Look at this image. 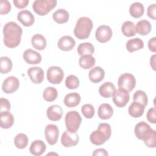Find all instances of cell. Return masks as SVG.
Segmentation results:
<instances>
[{
  "label": "cell",
  "mask_w": 156,
  "mask_h": 156,
  "mask_svg": "<svg viewBox=\"0 0 156 156\" xmlns=\"http://www.w3.org/2000/svg\"><path fill=\"white\" fill-rule=\"evenodd\" d=\"M93 26V22L90 18L82 16L77 21L74 29V34L78 39H86L90 36Z\"/></svg>",
  "instance_id": "cell-3"
},
{
  "label": "cell",
  "mask_w": 156,
  "mask_h": 156,
  "mask_svg": "<svg viewBox=\"0 0 156 156\" xmlns=\"http://www.w3.org/2000/svg\"><path fill=\"white\" fill-rule=\"evenodd\" d=\"M135 78L130 73H124L118 78V85L119 88L124 90L127 92L132 91L135 87Z\"/></svg>",
  "instance_id": "cell-6"
},
{
  "label": "cell",
  "mask_w": 156,
  "mask_h": 156,
  "mask_svg": "<svg viewBox=\"0 0 156 156\" xmlns=\"http://www.w3.org/2000/svg\"><path fill=\"white\" fill-rule=\"evenodd\" d=\"M96 60L91 55H81L79 58V65L83 69H87L91 68L95 65Z\"/></svg>",
  "instance_id": "cell-31"
},
{
  "label": "cell",
  "mask_w": 156,
  "mask_h": 156,
  "mask_svg": "<svg viewBox=\"0 0 156 156\" xmlns=\"http://www.w3.org/2000/svg\"><path fill=\"white\" fill-rule=\"evenodd\" d=\"M156 38L152 37L151 38L149 41H148V48L150 51H151L153 52H156Z\"/></svg>",
  "instance_id": "cell-46"
},
{
  "label": "cell",
  "mask_w": 156,
  "mask_h": 156,
  "mask_svg": "<svg viewBox=\"0 0 156 156\" xmlns=\"http://www.w3.org/2000/svg\"><path fill=\"white\" fill-rule=\"evenodd\" d=\"M0 63V71L2 74H6L10 72L12 68V62L7 57H1Z\"/></svg>",
  "instance_id": "cell-36"
},
{
  "label": "cell",
  "mask_w": 156,
  "mask_h": 156,
  "mask_svg": "<svg viewBox=\"0 0 156 156\" xmlns=\"http://www.w3.org/2000/svg\"><path fill=\"white\" fill-rule=\"evenodd\" d=\"M20 85V82L17 77L9 76L3 82L2 85V91L6 94H10L16 91Z\"/></svg>",
  "instance_id": "cell-12"
},
{
  "label": "cell",
  "mask_w": 156,
  "mask_h": 156,
  "mask_svg": "<svg viewBox=\"0 0 156 156\" xmlns=\"http://www.w3.org/2000/svg\"><path fill=\"white\" fill-rule=\"evenodd\" d=\"M98 129L102 131L105 135L107 136V138L109 139L111 136L112 130H111V127L109 124L108 123H100L98 127Z\"/></svg>",
  "instance_id": "cell-41"
},
{
  "label": "cell",
  "mask_w": 156,
  "mask_h": 156,
  "mask_svg": "<svg viewBox=\"0 0 156 156\" xmlns=\"http://www.w3.org/2000/svg\"><path fill=\"white\" fill-rule=\"evenodd\" d=\"M64 77V73L62 69L57 66H53L47 70V79L53 84L60 83Z\"/></svg>",
  "instance_id": "cell-7"
},
{
  "label": "cell",
  "mask_w": 156,
  "mask_h": 156,
  "mask_svg": "<svg viewBox=\"0 0 156 156\" xmlns=\"http://www.w3.org/2000/svg\"><path fill=\"white\" fill-rule=\"evenodd\" d=\"M136 32L141 35H147L151 30V24L150 22L146 20L139 21L135 27Z\"/></svg>",
  "instance_id": "cell-26"
},
{
  "label": "cell",
  "mask_w": 156,
  "mask_h": 156,
  "mask_svg": "<svg viewBox=\"0 0 156 156\" xmlns=\"http://www.w3.org/2000/svg\"><path fill=\"white\" fill-rule=\"evenodd\" d=\"M13 4L18 9H23L27 6L29 1L28 0H13Z\"/></svg>",
  "instance_id": "cell-45"
},
{
  "label": "cell",
  "mask_w": 156,
  "mask_h": 156,
  "mask_svg": "<svg viewBox=\"0 0 156 156\" xmlns=\"http://www.w3.org/2000/svg\"><path fill=\"white\" fill-rule=\"evenodd\" d=\"M112 30L110 26L101 25L96 30L95 36L96 40L100 43H106L112 37Z\"/></svg>",
  "instance_id": "cell-9"
},
{
  "label": "cell",
  "mask_w": 156,
  "mask_h": 156,
  "mask_svg": "<svg viewBox=\"0 0 156 156\" xmlns=\"http://www.w3.org/2000/svg\"><path fill=\"white\" fill-rule=\"evenodd\" d=\"M155 108L154 107H152L149 109L147 113V120L152 123L155 124L156 122V115H155Z\"/></svg>",
  "instance_id": "cell-43"
},
{
  "label": "cell",
  "mask_w": 156,
  "mask_h": 156,
  "mask_svg": "<svg viewBox=\"0 0 156 156\" xmlns=\"http://www.w3.org/2000/svg\"><path fill=\"white\" fill-rule=\"evenodd\" d=\"M122 34L126 37H133L136 34L135 24L130 21H125L121 27Z\"/></svg>",
  "instance_id": "cell-33"
},
{
  "label": "cell",
  "mask_w": 156,
  "mask_h": 156,
  "mask_svg": "<svg viewBox=\"0 0 156 156\" xmlns=\"http://www.w3.org/2000/svg\"><path fill=\"white\" fill-rule=\"evenodd\" d=\"M144 47V43L140 38H133L129 40L126 43V49L130 52L140 50Z\"/></svg>",
  "instance_id": "cell-27"
},
{
  "label": "cell",
  "mask_w": 156,
  "mask_h": 156,
  "mask_svg": "<svg viewBox=\"0 0 156 156\" xmlns=\"http://www.w3.org/2000/svg\"><path fill=\"white\" fill-rule=\"evenodd\" d=\"M81 98L77 93H70L64 98V104L68 107H74L78 105L80 102Z\"/></svg>",
  "instance_id": "cell-25"
},
{
  "label": "cell",
  "mask_w": 156,
  "mask_h": 156,
  "mask_svg": "<svg viewBox=\"0 0 156 156\" xmlns=\"http://www.w3.org/2000/svg\"><path fill=\"white\" fill-rule=\"evenodd\" d=\"M27 74L31 81L34 83H40L44 79V71L38 66L31 67L27 70Z\"/></svg>",
  "instance_id": "cell-13"
},
{
  "label": "cell",
  "mask_w": 156,
  "mask_h": 156,
  "mask_svg": "<svg viewBox=\"0 0 156 156\" xmlns=\"http://www.w3.org/2000/svg\"><path fill=\"white\" fill-rule=\"evenodd\" d=\"M14 143L17 148L20 149H24L28 144V137L24 133H18L15 137Z\"/></svg>",
  "instance_id": "cell-35"
},
{
  "label": "cell",
  "mask_w": 156,
  "mask_h": 156,
  "mask_svg": "<svg viewBox=\"0 0 156 156\" xmlns=\"http://www.w3.org/2000/svg\"><path fill=\"white\" fill-rule=\"evenodd\" d=\"M116 91V88L113 83L110 82H106L101 85L99 88V93L101 96L108 98L113 96Z\"/></svg>",
  "instance_id": "cell-19"
},
{
  "label": "cell",
  "mask_w": 156,
  "mask_h": 156,
  "mask_svg": "<svg viewBox=\"0 0 156 156\" xmlns=\"http://www.w3.org/2000/svg\"><path fill=\"white\" fill-rule=\"evenodd\" d=\"M144 12V9L143 4L139 2L132 3L129 8V13L132 16L135 18H138L143 16Z\"/></svg>",
  "instance_id": "cell-29"
},
{
  "label": "cell",
  "mask_w": 156,
  "mask_h": 156,
  "mask_svg": "<svg viewBox=\"0 0 156 156\" xmlns=\"http://www.w3.org/2000/svg\"><path fill=\"white\" fill-rule=\"evenodd\" d=\"M65 121L67 130L71 132H76L81 124L82 118L77 112L73 110L66 114Z\"/></svg>",
  "instance_id": "cell-5"
},
{
  "label": "cell",
  "mask_w": 156,
  "mask_h": 156,
  "mask_svg": "<svg viewBox=\"0 0 156 156\" xmlns=\"http://www.w3.org/2000/svg\"><path fill=\"white\" fill-rule=\"evenodd\" d=\"M46 115L48 118L51 121H58L63 115L62 108L58 105H52L47 109Z\"/></svg>",
  "instance_id": "cell-17"
},
{
  "label": "cell",
  "mask_w": 156,
  "mask_h": 156,
  "mask_svg": "<svg viewBox=\"0 0 156 156\" xmlns=\"http://www.w3.org/2000/svg\"><path fill=\"white\" fill-rule=\"evenodd\" d=\"M65 85L69 89H76L79 85V80L74 75H69L65 79Z\"/></svg>",
  "instance_id": "cell-38"
},
{
  "label": "cell",
  "mask_w": 156,
  "mask_h": 156,
  "mask_svg": "<svg viewBox=\"0 0 156 156\" xmlns=\"http://www.w3.org/2000/svg\"><path fill=\"white\" fill-rule=\"evenodd\" d=\"M44 135L46 141L50 145L55 144L58 140L59 130L55 124H48L44 129Z\"/></svg>",
  "instance_id": "cell-10"
},
{
  "label": "cell",
  "mask_w": 156,
  "mask_h": 156,
  "mask_svg": "<svg viewBox=\"0 0 156 156\" xmlns=\"http://www.w3.org/2000/svg\"><path fill=\"white\" fill-rule=\"evenodd\" d=\"M23 58L26 63L31 65L38 64L41 61V55L31 49H27L24 52Z\"/></svg>",
  "instance_id": "cell-15"
},
{
  "label": "cell",
  "mask_w": 156,
  "mask_h": 156,
  "mask_svg": "<svg viewBox=\"0 0 156 156\" xmlns=\"http://www.w3.org/2000/svg\"><path fill=\"white\" fill-rule=\"evenodd\" d=\"M155 55H153L150 59V64L154 70H155Z\"/></svg>",
  "instance_id": "cell-48"
},
{
  "label": "cell",
  "mask_w": 156,
  "mask_h": 156,
  "mask_svg": "<svg viewBox=\"0 0 156 156\" xmlns=\"http://www.w3.org/2000/svg\"><path fill=\"white\" fill-rule=\"evenodd\" d=\"M10 109V104L8 99L1 98L0 99V113L9 111Z\"/></svg>",
  "instance_id": "cell-42"
},
{
  "label": "cell",
  "mask_w": 156,
  "mask_h": 156,
  "mask_svg": "<svg viewBox=\"0 0 156 156\" xmlns=\"http://www.w3.org/2000/svg\"><path fill=\"white\" fill-rule=\"evenodd\" d=\"M57 90L52 87H48L43 91V99L48 102H52L57 99Z\"/></svg>",
  "instance_id": "cell-34"
},
{
  "label": "cell",
  "mask_w": 156,
  "mask_h": 156,
  "mask_svg": "<svg viewBox=\"0 0 156 156\" xmlns=\"http://www.w3.org/2000/svg\"><path fill=\"white\" fill-rule=\"evenodd\" d=\"M93 155H101V156H107L108 155L107 151L104 149H96L92 154Z\"/></svg>",
  "instance_id": "cell-47"
},
{
  "label": "cell",
  "mask_w": 156,
  "mask_h": 156,
  "mask_svg": "<svg viewBox=\"0 0 156 156\" xmlns=\"http://www.w3.org/2000/svg\"><path fill=\"white\" fill-rule=\"evenodd\" d=\"M155 10H156L155 4L150 5L147 7V13L148 16L153 20H155Z\"/></svg>",
  "instance_id": "cell-44"
},
{
  "label": "cell",
  "mask_w": 156,
  "mask_h": 156,
  "mask_svg": "<svg viewBox=\"0 0 156 156\" xmlns=\"http://www.w3.org/2000/svg\"><path fill=\"white\" fill-rule=\"evenodd\" d=\"M81 112L84 117L88 119L92 118L94 115V107L90 104H86L82 105L81 108Z\"/></svg>",
  "instance_id": "cell-39"
},
{
  "label": "cell",
  "mask_w": 156,
  "mask_h": 156,
  "mask_svg": "<svg viewBox=\"0 0 156 156\" xmlns=\"http://www.w3.org/2000/svg\"><path fill=\"white\" fill-rule=\"evenodd\" d=\"M133 101L139 102L146 107L147 105L148 98L146 93L142 90L136 91L133 96Z\"/></svg>",
  "instance_id": "cell-37"
},
{
  "label": "cell",
  "mask_w": 156,
  "mask_h": 156,
  "mask_svg": "<svg viewBox=\"0 0 156 156\" xmlns=\"http://www.w3.org/2000/svg\"><path fill=\"white\" fill-rule=\"evenodd\" d=\"M136 136L144 141L145 144L151 148L156 147L155 130H153L150 126L144 121H141L136 124L134 129Z\"/></svg>",
  "instance_id": "cell-2"
},
{
  "label": "cell",
  "mask_w": 156,
  "mask_h": 156,
  "mask_svg": "<svg viewBox=\"0 0 156 156\" xmlns=\"http://www.w3.org/2000/svg\"><path fill=\"white\" fill-rule=\"evenodd\" d=\"M105 76L104 70L100 66H95L90 70L88 77L93 83H98L102 81Z\"/></svg>",
  "instance_id": "cell-18"
},
{
  "label": "cell",
  "mask_w": 156,
  "mask_h": 156,
  "mask_svg": "<svg viewBox=\"0 0 156 156\" xmlns=\"http://www.w3.org/2000/svg\"><path fill=\"white\" fill-rule=\"evenodd\" d=\"M11 10L10 3L7 0H1L0 1V13L1 15H5Z\"/></svg>",
  "instance_id": "cell-40"
},
{
  "label": "cell",
  "mask_w": 156,
  "mask_h": 156,
  "mask_svg": "<svg viewBox=\"0 0 156 156\" xmlns=\"http://www.w3.org/2000/svg\"><path fill=\"white\" fill-rule=\"evenodd\" d=\"M14 122V117L9 111L0 113V125L2 129L10 128Z\"/></svg>",
  "instance_id": "cell-22"
},
{
  "label": "cell",
  "mask_w": 156,
  "mask_h": 156,
  "mask_svg": "<svg viewBox=\"0 0 156 156\" xmlns=\"http://www.w3.org/2000/svg\"><path fill=\"white\" fill-rule=\"evenodd\" d=\"M23 34L22 28L13 21L7 23L3 27L4 43L10 48L18 46L20 42Z\"/></svg>",
  "instance_id": "cell-1"
},
{
  "label": "cell",
  "mask_w": 156,
  "mask_h": 156,
  "mask_svg": "<svg viewBox=\"0 0 156 156\" xmlns=\"http://www.w3.org/2000/svg\"><path fill=\"white\" fill-rule=\"evenodd\" d=\"M17 18L23 26L26 27L32 26L35 21L34 16L29 10H27L20 11L17 15Z\"/></svg>",
  "instance_id": "cell-16"
},
{
  "label": "cell",
  "mask_w": 156,
  "mask_h": 156,
  "mask_svg": "<svg viewBox=\"0 0 156 156\" xmlns=\"http://www.w3.org/2000/svg\"><path fill=\"white\" fill-rule=\"evenodd\" d=\"M145 107L141 104L133 101L129 107V113L133 118H139L144 113Z\"/></svg>",
  "instance_id": "cell-23"
},
{
  "label": "cell",
  "mask_w": 156,
  "mask_h": 156,
  "mask_svg": "<svg viewBox=\"0 0 156 156\" xmlns=\"http://www.w3.org/2000/svg\"><path fill=\"white\" fill-rule=\"evenodd\" d=\"M57 3L55 0H36L33 2L32 8L36 13L43 16L54 9Z\"/></svg>",
  "instance_id": "cell-4"
},
{
  "label": "cell",
  "mask_w": 156,
  "mask_h": 156,
  "mask_svg": "<svg viewBox=\"0 0 156 156\" xmlns=\"http://www.w3.org/2000/svg\"><path fill=\"white\" fill-rule=\"evenodd\" d=\"M79 140V137L76 132H71L68 130H65L61 136V143L65 147L77 145Z\"/></svg>",
  "instance_id": "cell-11"
},
{
  "label": "cell",
  "mask_w": 156,
  "mask_h": 156,
  "mask_svg": "<svg viewBox=\"0 0 156 156\" xmlns=\"http://www.w3.org/2000/svg\"><path fill=\"white\" fill-rule=\"evenodd\" d=\"M98 113L101 119H108L112 116L113 114V110L110 104L104 103L99 107Z\"/></svg>",
  "instance_id": "cell-24"
},
{
  "label": "cell",
  "mask_w": 156,
  "mask_h": 156,
  "mask_svg": "<svg viewBox=\"0 0 156 156\" xmlns=\"http://www.w3.org/2000/svg\"><path fill=\"white\" fill-rule=\"evenodd\" d=\"M77 51L80 55H92L94 52V48L91 43H82L78 46Z\"/></svg>",
  "instance_id": "cell-32"
},
{
  "label": "cell",
  "mask_w": 156,
  "mask_h": 156,
  "mask_svg": "<svg viewBox=\"0 0 156 156\" xmlns=\"http://www.w3.org/2000/svg\"><path fill=\"white\" fill-rule=\"evenodd\" d=\"M76 45L74 39L69 35H65L62 37L57 43L58 48L62 51H68L72 50Z\"/></svg>",
  "instance_id": "cell-14"
},
{
  "label": "cell",
  "mask_w": 156,
  "mask_h": 156,
  "mask_svg": "<svg viewBox=\"0 0 156 156\" xmlns=\"http://www.w3.org/2000/svg\"><path fill=\"white\" fill-rule=\"evenodd\" d=\"M46 146L42 140H35L33 141L30 146V152L35 156H39L42 155L46 151Z\"/></svg>",
  "instance_id": "cell-21"
},
{
  "label": "cell",
  "mask_w": 156,
  "mask_h": 156,
  "mask_svg": "<svg viewBox=\"0 0 156 156\" xmlns=\"http://www.w3.org/2000/svg\"><path fill=\"white\" fill-rule=\"evenodd\" d=\"M130 99L129 92L127 91L119 88L116 90L113 95V102L118 107H124L126 105Z\"/></svg>",
  "instance_id": "cell-8"
},
{
  "label": "cell",
  "mask_w": 156,
  "mask_h": 156,
  "mask_svg": "<svg viewBox=\"0 0 156 156\" xmlns=\"http://www.w3.org/2000/svg\"><path fill=\"white\" fill-rule=\"evenodd\" d=\"M69 17L68 12L65 9H58L52 14L53 20L59 24L66 23L69 20Z\"/></svg>",
  "instance_id": "cell-30"
},
{
  "label": "cell",
  "mask_w": 156,
  "mask_h": 156,
  "mask_svg": "<svg viewBox=\"0 0 156 156\" xmlns=\"http://www.w3.org/2000/svg\"><path fill=\"white\" fill-rule=\"evenodd\" d=\"M33 47L37 50H43L46 46V40L45 37L39 34H35L31 40Z\"/></svg>",
  "instance_id": "cell-28"
},
{
  "label": "cell",
  "mask_w": 156,
  "mask_h": 156,
  "mask_svg": "<svg viewBox=\"0 0 156 156\" xmlns=\"http://www.w3.org/2000/svg\"><path fill=\"white\" fill-rule=\"evenodd\" d=\"M108 140L105 134L98 129L93 131L90 136V140L91 143L98 146L104 144Z\"/></svg>",
  "instance_id": "cell-20"
}]
</instances>
